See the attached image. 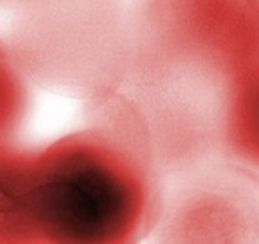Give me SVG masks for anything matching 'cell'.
I'll return each instance as SVG.
<instances>
[{
    "label": "cell",
    "instance_id": "obj_1",
    "mask_svg": "<svg viewBox=\"0 0 259 244\" xmlns=\"http://www.w3.org/2000/svg\"><path fill=\"white\" fill-rule=\"evenodd\" d=\"M26 75L10 46L0 43V147L10 145L26 114Z\"/></svg>",
    "mask_w": 259,
    "mask_h": 244
}]
</instances>
